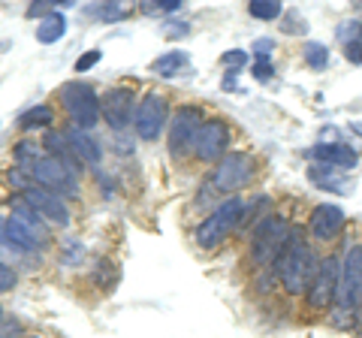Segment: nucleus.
<instances>
[{
	"label": "nucleus",
	"instance_id": "2",
	"mask_svg": "<svg viewBox=\"0 0 362 338\" xmlns=\"http://www.w3.org/2000/svg\"><path fill=\"white\" fill-rule=\"evenodd\" d=\"M290 223L287 218L281 215H266L259 218V223L254 227V235H251V260L266 269V266H275L281 247H284V242L290 239Z\"/></svg>",
	"mask_w": 362,
	"mask_h": 338
},
{
	"label": "nucleus",
	"instance_id": "29",
	"mask_svg": "<svg viewBox=\"0 0 362 338\" xmlns=\"http://www.w3.org/2000/svg\"><path fill=\"white\" fill-rule=\"evenodd\" d=\"M100 16H103L106 21H115V18L127 16V9H121V6H103V9H100Z\"/></svg>",
	"mask_w": 362,
	"mask_h": 338
},
{
	"label": "nucleus",
	"instance_id": "8",
	"mask_svg": "<svg viewBox=\"0 0 362 338\" xmlns=\"http://www.w3.org/2000/svg\"><path fill=\"white\" fill-rule=\"evenodd\" d=\"M338 308L354 311L362 305V245H350L341 260V281H338Z\"/></svg>",
	"mask_w": 362,
	"mask_h": 338
},
{
	"label": "nucleus",
	"instance_id": "32",
	"mask_svg": "<svg viewBox=\"0 0 362 338\" xmlns=\"http://www.w3.org/2000/svg\"><path fill=\"white\" fill-rule=\"evenodd\" d=\"M239 88V82H235V73H226V78H223V91H235Z\"/></svg>",
	"mask_w": 362,
	"mask_h": 338
},
{
	"label": "nucleus",
	"instance_id": "17",
	"mask_svg": "<svg viewBox=\"0 0 362 338\" xmlns=\"http://www.w3.org/2000/svg\"><path fill=\"white\" fill-rule=\"evenodd\" d=\"M66 142H70V148H73V154L78 157L82 163H90V166H97L100 161H103V148L88 136L85 130H78V127H70L66 130Z\"/></svg>",
	"mask_w": 362,
	"mask_h": 338
},
{
	"label": "nucleus",
	"instance_id": "25",
	"mask_svg": "<svg viewBox=\"0 0 362 338\" xmlns=\"http://www.w3.org/2000/svg\"><path fill=\"white\" fill-rule=\"evenodd\" d=\"M338 37H341L347 46L362 42V25H359V21H347V25H341V30H338Z\"/></svg>",
	"mask_w": 362,
	"mask_h": 338
},
{
	"label": "nucleus",
	"instance_id": "10",
	"mask_svg": "<svg viewBox=\"0 0 362 338\" xmlns=\"http://www.w3.org/2000/svg\"><path fill=\"white\" fill-rule=\"evenodd\" d=\"M338 281H341V260H338V257H326V260L317 266V275L311 281L308 293H305L308 308H314V311L329 308L338 296Z\"/></svg>",
	"mask_w": 362,
	"mask_h": 338
},
{
	"label": "nucleus",
	"instance_id": "19",
	"mask_svg": "<svg viewBox=\"0 0 362 338\" xmlns=\"http://www.w3.org/2000/svg\"><path fill=\"white\" fill-rule=\"evenodd\" d=\"M64 33H66V18L58 13V9L37 21V40H40V42H45V46L58 42V40L64 37Z\"/></svg>",
	"mask_w": 362,
	"mask_h": 338
},
{
	"label": "nucleus",
	"instance_id": "26",
	"mask_svg": "<svg viewBox=\"0 0 362 338\" xmlns=\"http://www.w3.org/2000/svg\"><path fill=\"white\" fill-rule=\"evenodd\" d=\"M16 281H18L16 269H9L6 263H0V293H9L16 287Z\"/></svg>",
	"mask_w": 362,
	"mask_h": 338
},
{
	"label": "nucleus",
	"instance_id": "24",
	"mask_svg": "<svg viewBox=\"0 0 362 338\" xmlns=\"http://www.w3.org/2000/svg\"><path fill=\"white\" fill-rule=\"evenodd\" d=\"M251 73H254L257 82H269V78L275 76V66H272V58H254Z\"/></svg>",
	"mask_w": 362,
	"mask_h": 338
},
{
	"label": "nucleus",
	"instance_id": "34",
	"mask_svg": "<svg viewBox=\"0 0 362 338\" xmlns=\"http://www.w3.org/2000/svg\"><path fill=\"white\" fill-rule=\"evenodd\" d=\"M33 338H37V335H33Z\"/></svg>",
	"mask_w": 362,
	"mask_h": 338
},
{
	"label": "nucleus",
	"instance_id": "11",
	"mask_svg": "<svg viewBox=\"0 0 362 338\" xmlns=\"http://www.w3.org/2000/svg\"><path fill=\"white\" fill-rule=\"evenodd\" d=\"M230 139H233V130L223 118H209L202 124L197 145H194V157L199 163H218L223 154H230Z\"/></svg>",
	"mask_w": 362,
	"mask_h": 338
},
{
	"label": "nucleus",
	"instance_id": "15",
	"mask_svg": "<svg viewBox=\"0 0 362 338\" xmlns=\"http://www.w3.org/2000/svg\"><path fill=\"white\" fill-rule=\"evenodd\" d=\"M317 163H326V166H335V169H350L356 166L359 154L350 148V145H341V142H326V145H314L308 151Z\"/></svg>",
	"mask_w": 362,
	"mask_h": 338
},
{
	"label": "nucleus",
	"instance_id": "22",
	"mask_svg": "<svg viewBox=\"0 0 362 338\" xmlns=\"http://www.w3.org/2000/svg\"><path fill=\"white\" fill-rule=\"evenodd\" d=\"M302 54L311 70H326V64H329V52H326V46H320V42H305Z\"/></svg>",
	"mask_w": 362,
	"mask_h": 338
},
{
	"label": "nucleus",
	"instance_id": "31",
	"mask_svg": "<svg viewBox=\"0 0 362 338\" xmlns=\"http://www.w3.org/2000/svg\"><path fill=\"white\" fill-rule=\"evenodd\" d=\"M347 61H354V64H362V42H354V46H347Z\"/></svg>",
	"mask_w": 362,
	"mask_h": 338
},
{
	"label": "nucleus",
	"instance_id": "3",
	"mask_svg": "<svg viewBox=\"0 0 362 338\" xmlns=\"http://www.w3.org/2000/svg\"><path fill=\"white\" fill-rule=\"evenodd\" d=\"M242 209H245V202H242L239 197L223 199L221 206L214 209L211 215L197 227V233H194L197 245H199V247H206V251H211V247L223 245L226 235H230V233L242 223Z\"/></svg>",
	"mask_w": 362,
	"mask_h": 338
},
{
	"label": "nucleus",
	"instance_id": "30",
	"mask_svg": "<svg viewBox=\"0 0 362 338\" xmlns=\"http://www.w3.org/2000/svg\"><path fill=\"white\" fill-rule=\"evenodd\" d=\"M275 46L272 40H257L254 42V58H269V49Z\"/></svg>",
	"mask_w": 362,
	"mask_h": 338
},
{
	"label": "nucleus",
	"instance_id": "5",
	"mask_svg": "<svg viewBox=\"0 0 362 338\" xmlns=\"http://www.w3.org/2000/svg\"><path fill=\"white\" fill-rule=\"evenodd\" d=\"M257 175V161L245 151H230L223 154L211 169V187L218 194H235L245 185H251Z\"/></svg>",
	"mask_w": 362,
	"mask_h": 338
},
{
	"label": "nucleus",
	"instance_id": "14",
	"mask_svg": "<svg viewBox=\"0 0 362 338\" xmlns=\"http://www.w3.org/2000/svg\"><path fill=\"white\" fill-rule=\"evenodd\" d=\"M344 211L332 206V202H320V206H314L311 211V218H308V227L314 233V239H320V242H332L338 233L344 230Z\"/></svg>",
	"mask_w": 362,
	"mask_h": 338
},
{
	"label": "nucleus",
	"instance_id": "13",
	"mask_svg": "<svg viewBox=\"0 0 362 338\" xmlns=\"http://www.w3.org/2000/svg\"><path fill=\"white\" fill-rule=\"evenodd\" d=\"M133 103H136V97H133V88L127 85H118L106 91V97L100 100V109H103V118L112 130H124L127 124H133L136 118Z\"/></svg>",
	"mask_w": 362,
	"mask_h": 338
},
{
	"label": "nucleus",
	"instance_id": "7",
	"mask_svg": "<svg viewBox=\"0 0 362 338\" xmlns=\"http://www.w3.org/2000/svg\"><path fill=\"white\" fill-rule=\"evenodd\" d=\"M166 124H169V103H166V97L157 94V91L145 94L139 100V106H136V118H133L136 136L145 139V142H154L166 130Z\"/></svg>",
	"mask_w": 362,
	"mask_h": 338
},
{
	"label": "nucleus",
	"instance_id": "12",
	"mask_svg": "<svg viewBox=\"0 0 362 338\" xmlns=\"http://www.w3.org/2000/svg\"><path fill=\"white\" fill-rule=\"evenodd\" d=\"M25 202L37 211V215L45 221V223H58V227H66V223L73 221L70 215V206L64 202V197L52 194V190H45L40 185H30L25 190Z\"/></svg>",
	"mask_w": 362,
	"mask_h": 338
},
{
	"label": "nucleus",
	"instance_id": "21",
	"mask_svg": "<svg viewBox=\"0 0 362 338\" xmlns=\"http://www.w3.org/2000/svg\"><path fill=\"white\" fill-rule=\"evenodd\" d=\"M54 124V112L49 106H30L28 112L18 115V127L21 130H33V127H49Z\"/></svg>",
	"mask_w": 362,
	"mask_h": 338
},
{
	"label": "nucleus",
	"instance_id": "20",
	"mask_svg": "<svg viewBox=\"0 0 362 338\" xmlns=\"http://www.w3.org/2000/svg\"><path fill=\"white\" fill-rule=\"evenodd\" d=\"M187 64H190L187 52H166L154 61V73L163 78H175V76H181V70H187Z\"/></svg>",
	"mask_w": 362,
	"mask_h": 338
},
{
	"label": "nucleus",
	"instance_id": "16",
	"mask_svg": "<svg viewBox=\"0 0 362 338\" xmlns=\"http://www.w3.org/2000/svg\"><path fill=\"white\" fill-rule=\"evenodd\" d=\"M13 218L33 235V242H37L40 247H49V245H52V233H49V227H45V221L28 206L25 199H16V202H13Z\"/></svg>",
	"mask_w": 362,
	"mask_h": 338
},
{
	"label": "nucleus",
	"instance_id": "33",
	"mask_svg": "<svg viewBox=\"0 0 362 338\" xmlns=\"http://www.w3.org/2000/svg\"><path fill=\"white\" fill-rule=\"evenodd\" d=\"M0 323H4V308H0Z\"/></svg>",
	"mask_w": 362,
	"mask_h": 338
},
{
	"label": "nucleus",
	"instance_id": "18",
	"mask_svg": "<svg viewBox=\"0 0 362 338\" xmlns=\"http://www.w3.org/2000/svg\"><path fill=\"white\" fill-rule=\"evenodd\" d=\"M308 182L323 187V190H332V194H341L344 190V173H338L335 166H326V163H314L308 169Z\"/></svg>",
	"mask_w": 362,
	"mask_h": 338
},
{
	"label": "nucleus",
	"instance_id": "23",
	"mask_svg": "<svg viewBox=\"0 0 362 338\" xmlns=\"http://www.w3.org/2000/svg\"><path fill=\"white\" fill-rule=\"evenodd\" d=\"M247 13H251L254 18L259 21H272V18H278L284 9H281L278 0H254V4H247Z\"/></svg>",
	"mask_w": 362,
	"mask_h": 338
},
{
	"label": "nucleus",
	"instance_id": "1",
	"mask_svg": "<svg viewBox=\"0 0 362 338\" xmlns=\"http://www.w3.org/2000/svg\"><path fill=\"white\" fill-rule=\"evenodd\" d=\"M317 257L311 254V247L302 242V233L293 227L290 230V239L284 242V247H281L278 260H275V269L281 275V284H284V290L290 293V296H302L305 287H311V281L317 275Z\"/></svg>",
	"mask_w": 362,
	"mask_h": 338
},
{
	"label": "nucleus",
	"instance_id": "28",
	"mask_svg": "<svg viewBox=\"0 0 362 338\" xmlns=\"http://www.w3.org/2000/svg\"><path fill=\"white\" fill-rule=\"evenodd\" d=\"M100 64V52H88V54H82V58L76 61V73H85V70H90V66H97Z\"/></svg>",
	"mask_w": 362,
	"mask_h": 338
},
{
	"label": "nucleus",
	"instance_id": "9",
	"mask_svg": "<svg viewBox=\"0 0 362 338\" xmlns=\"http://www.w3.org/2000/svg\"><path fill=\"white\" fill-rule=\"evenodd\" d=\"M206 112L197 109V106H181L173 121H169V151L175 157L187 154L190 148L197 145V136L202 130V124H206Z\"/></svg>",
	"mask_w": 362,
	"mask_h": 338
},
{
	"label": "nucleus",
	"instance_id": "27",
	"mask_svg": "<svg viewBox=\"0 0 362 338\" xmlns=\"http://www.w3.org/2000/svg\"><path fill=\"white\" fill-rule=\"evenodd\" d=\"M221 61H223V66H230V73H235V70H239V66L247 61V54H245L242 49H233V52H226Z\"/></svg>",
	"mask_w": 362,
	"mask_h": 338
},
{
	"label": "nucleus",
	"instance_id": "6",
	"mask_svg": "<svg viewBox=\"0 0 362 338\" xmlns=\"http://www.w3.org/2000/svg\"><path fill=\"white\" fill-rule=\"evenodd\" d=\"M58 97H61V103L66 109V115L73 118V124L78 130L97 127L103 109H100V97L94 94V88H90V85H85V82H66V85H61Z\"/></svg>",
	"mask_w": 362,
	"mask_h": 338
},
{
	"label": "nucleus",
	"instance_id": "4",
	"mask_svg": "<svg viewBox=\"0 0 362 338\" xmlns=\"http://www.w3.org/2000/svg\"><path fill=\"white\" fill-rule=\"evenodd\" d=\"M25 173L30 175L33 185H40L45 190L58 197H78V178H76V169H70L64 161L52 154H42L40 161H33Z\"/></svg>",
	"mask_w": 362,
	"mask_h": 338
}]
</instances>
